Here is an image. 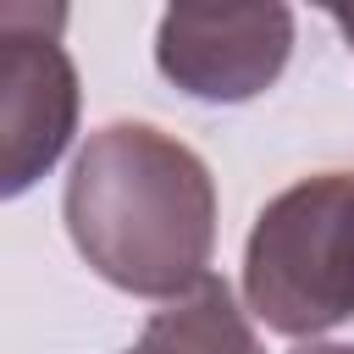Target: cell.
I'll return each instance as SVG.
<instances>
[{"mask_svg":"<svg viewBox=\"0 0 354 354\" xmlns=\"http://www.w3.org/2000/svg\"><path fill=\"white\" fill-rule=\"evenodd\" d=\"M293 354H354V343H304Z\"/></svg>","mask_w":354,"mask_h":354,"instance_id":"6","label":"cell"},{"mask_svg":"<svg viewBox=\"0 0 354 354\" xmlns=\"http://www.w3.org/2000/svg\"><path fill=\"white\" fill-rule=\"evenodd\" d=\"M61 6H0V194H28L77 133V72Z\"/></svg>","mask_w":354,"mask_h":354,"instance_id":"3","label":"cell"},{"mask_svg":"<svg viewBox=\"0 0 354 354\" xmlns=\"http://www.w3.org/2000/svg\"><path fill=\"white\" fill-rule=\"evenodd\" d=\"M332 22L343 28V39L354 44V6H332Z\"/></svg>","mask_w":354,"mask_h":354,"instance_id":"7","label":"cell"},{"mask_svg":"<svg viewBox=\"0 0 354 354\" xmlns=\"http://www.w3.org/2000/svg\"><path fill=\"white\" fill-rule=\"evenodd\" d=\"M243 299L288 337L354 315V171H321L266 199L243 249Z\"/></svg>","mask_w":354,"mask_h":354,"instance_id":"2","label":"cell"},{"mask_svg":"<svg viewBox=\"0 0 354 354\" xmlns=\"http://www.w3.org/2000/svg\"><path fill=\"white\" fill-rule=\"evenodd\" d=\"M61 210L77 254L122 293L177 299L210 266V166L149 122H111L88 133L72 160Z\"/></svg>","mask_w":354,"mask_h":354,"instance_id":"1","label":"cell"},{"mask_svg":"<svg viewBox=\"0 0 354 354\" xmlns=\"http://www.w3.org/2000/svg\"><path fill=\"white\" fill-rule=\"evenodd\" d=\"M127 354H260V337L243 321L227 277L205 271L188 293L166 299V310L149 315Z\"/></svg>","mask_w":354,"mask_h":354,"instance_id":"5","label":"cell"},{"mask_svg":"<svg viewBox=\"0 0 354 354\" xmlns=\"http://www.w3.org/2000/svg\"><path fill=\"white\" fill-rule=\"evenodd\" d=\"M293 55L288 6H171L155 28V66L188 100L243 105L266 94Z\"/></svg>","mask_w":354,"mask_h":354,"instance_id":"4","label":"cell"}]
</instances>
